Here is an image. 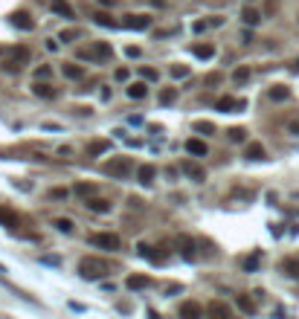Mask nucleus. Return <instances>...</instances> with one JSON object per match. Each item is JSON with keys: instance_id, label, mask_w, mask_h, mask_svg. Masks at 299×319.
I'll return each mask as SVG.
<instances>
[{"instance_id": "nucleus-40", "label": "nucleus", "mask_w": 299, "mask_h": 319, "mask_svg": "<svg viewBox=\"0 0 299 319\" xmlns=\"http://www.w3.org/2000/svg\"><path fill=\"white\" fill-rule=\"evenodd\" d=\"M171 76H174V79H186V76H189V67H186V64H174V67H171Z\"/></svg>"}, {"instance_id": "nucleus-12", "label": "nucleus", "mask_w": 299, "mask_h": 319, "mask_svg": "<svg viewBox=\"0 0 299 319\" xmlns=\"http://www.w3.org/2000/svg\"><path fill=\"white\" fill-rule=\"evenodd\" d=\"M32 93L41 96V99H53V96H55V87H53V84H44V79H35Z\"/></svg>"}, {"instance_id": "nucleus-27", "label": "nucleus", "mask_w": 299, "mask_h": 319, "mask_svg": "<svg viewBox=\"0 0 299 319\" xmlns=\"http://www.w3.org/2000/svg\"><path fill=\"white\" fill-rule=\"evenodd\" d=\"M238 311H244V314H256V302H253L250 296H238Z\"/></svg>"}, {"instance_id": "nucleus-28", "label": "nucleus", "mask_w": 299, "mask_h": 319, "mask_svg": "<svg viewBox=\"0 0 299 319\" xmlns=\"http://www.w3.org/2000/svg\"><path fill=\"white\" fill-rule=\"evenodd\" d=\"M53 226H55V229H58V232H64V235H70V232H73V226H76V223L70 221V218H55V221H53Z\"/></svg>"}, {"instance_id": "nucleus-11", "label": "nucleus", "mask_w": 299, "mask_h": 319, "mask_svg": "<svg viewBox=\"0 0 299 319\" xmlns=\"http://www.w3.org/2000/svg\"><path fill=\"white\" fill-rule=\"evenodd\" d=\"M84 206H87L90 212H99V215H108V212H110V203H108V200H102V197H96V194H93V197H87V203H84Z\"/></svg>"}, {"instance_id": "nucleus-48", "label": "nucleus", "mask_w": 299, "mask_h": 319, "mask_svg": "<svg viewBox=\"0 0 299 319\" xmlns=\"http://www.w3.org/2000/svg\"><path fill=\"white\" fill-rule=\"evenodd\" d=\"M47 50H50V53H55V50H58V41H53V38H50V41H47Z\"/></svg>"}, {"instance_id": "nucleus-23", "label": "nucleus", "mask_w": 299, "mask_h": 319, "mask_svg": "<svg viewBox=\"0 0 299 319\" xmlns=\"http://www.w3.org/2000/svg\"><path fill=\"white\" fill-rule=\"evenodd\" d=\"M96 189H99V186H96V183H76V194H79V197H93V194H96Z\"/></svg>"}, {"instance_id": "nucleus-34", "label": "nucleus", "mask_w": 299, "mask_h": 319, "mask_svg": "<svg viewBox=\"0 0 299 319\" xmlns=\"http://www.w3.org/2000/svg\"><path fill=\"white\" fill-rule=\"evenodd\" d=\"M227 136H230L233 142H244V139H247V131H244V128H230Z\"/></svg>"}, {"instance_id": "nucleus-3", "label": "nucleus", "mask_w": 299, "mask_h": 319, "mask_svg": "<svg viewBox=\"0 0 299 319\" xmlns=\"http://www.w3.org/2000/svg\"><path fill=\"white\" fill-rule=\"evenodd\" d=\"M131 168H134V162L128 157H113V160H108V162H102V171L105 174H113V177H125Z\"/></svg>"}, {"instance_id": "nucleus-10", "label": "nucleus", "mask_w": 299, "mask_h": 319, "mask_svg": "<svg viewBox=\"0 0 299 319\" xmlns=\"http://www.w3.org/2000/svg\"><path fill=\"white\" fill-rule=\"evenodd\" d=\"M136 250H139V255H142V258H148L151 264H163V261H166V255L157 253V250H154V247H148V244H139Z\"/></svg>"}, {"instance_id": "nucleus-22", "label": "nucleus", "mask_w": 299, "mask_h": 319, "mask_svg": "<svg viewBox=\"0 0 299 319\" xmlns=\"http://www.w3.org/2000/svg\"><path fill=\"white\" fill-rule=\"evenodd\" d=\"M154 174H157V168H154V165H142V168L136 171V177H139V183H142V186H148V183L154 180Z\"/></svg>"}, {"instance_id": "nucleus-32", "label": "nucleus", "mask_w": 299, "mask_h": 319, "mask_svg": "<svg viewBox=\"0 0 299 319\" xmlns=\"http://www.w3.org/2000/svg\"><path fill=\"white\" fill-rule=\"evenodd\" d=\"M192 128H195L198 133H203V136H212V133H215V125H212V122H203V119H198Z\"/></svg>"}, {"instance_id": "nucleus-37", "label": "nucleus", "mask_w": 299, "mask_h": 319, "mask_svg": "<svg viewBox=\"0 0 299 319\" xmlns=\"http://www.w3.org/2000/svg\"><path fill=\"white\" fill-rule=\"evenodd\" d=\"M32 76L35 79H50V76H53V67H50V64H41V67H35Z\"/></svg>"}, {"instance_id": "nucleus-7", "label": "nucleus", "mask_w": 299, "mask_h": 319, "mask_svg": "<svg viewBox=\"0 0 299 319\" xmlns=\"http://www.w3.org/2000/svg\"><path fill=\"white\" fill-rule=\"evenodd\" d=\"M29 47H12V50H6V58H12V61L18 64H29Z\"/></svg>"}, {"instance_id": "nucleus-44", "label": "nucleus", "mask_w": 299, "mask_h": 319, "mask_svg": "<svg viewBox=\"0 0 299 319\" xmlns=\"http://www.w3.org/2000/svg\"><path fill=\"white\" fill-rule=\"evenodd\" d=\"M218 81H221V76H218V73H209V76H206V84H218Z\"/></svg>"}, {"instance_id": "nucleus-4", "label": "nucleus", "mask_w": 299, "mask_h": 319, "mask_svg": "<svg viewBox=\"0 0 299 319\" xmlns=\"http://www.w3.org/2000/svg\"><path fill=\"white\" fill-rule=\"evenodd\" d=\"M122 27H125V29L145 32V29H151V18H148V15H128V18L122 21Z\"/></svg>"}, {"instance_id": "nucleus-46", "label": "nucleus", "mask_w": 299, "mask_h": 319, "mask_svg": "<svg viewBox=\"0 0 299 319\" xmlns=\"http://www.w3.org/2000/svg\"><path fill=\"white\" fill-rule=\"evenodd\" d=\"M206 27H209V21H198V24H192V29H195V32H203Z\"/></svg>"}, {"instance_id": "nucleus-45", "label": "nucleus", "mask_w": 299, "mask_h": 319, "mask_svg": "<svg viewBox=\"0 0 299 319\" xmlns=\"http://www.w3.org/2000/svg\"><path fill=\"white\" fill-rule=\"evenodd\" d=\"M50 197H55V200H61V197H67V191H64V189H53V191H50Z\"/></svg>"}, {"instance_id": "nucleus-50", "label": "nucleus", "mask_w": 299, "mask_h": 319, "mask_svg": "<svg viewBox=\"0 0 299 319\" xmlns=\"http://www.w3.org/2000/svg\"><path fill=\"white\" fill-rule=\"evenodd\" d=\"M294 73H299V61H297V64H294Z\"/></svg>"}, {"instance_id": "nucleus-47", "label": "nucleus", "mask_w": 299, "mask_h": 319, "mask_svg": "<svg viewBox=\"0 0 299 319\" xmlns=\"http://www.w3.org/2000/svg\"><path fill=\"white\" fill-rule=\"evenodd\" d=\"M125 55H131V58H139V47H128V50H125Z\"/></svg>"}, {"instance_id": "nucleus-38", "label": "nucleus", "mask_w": 299, "mask_h": 319, "mask_svg": "<svg viewBox=\"0 0 299 319\" xmlns=\"http://www.w3.org/2000/svg\"><path fill=\"white\" fill-rule=\"evenodd\" d=\"M259 261H262V255H259V253L250 255V258H244V270H247V273H253V270L259 267Z\"/></svg>"}, {"instance_id": "nucleus-8", "label": "nucleus", "mask_w": 299, "mask_h": 319, "mask_svg": "<svg viewBox=\"0 0 299 319\" xmlns=\"http://www.w3.org/2000/svg\"><path fill=\"white\" fill-rule=\"evenodd\" d=\"M183 174H189L195 183H203V180H206V171L200 168L198 162H192V160H189V162H183Z\"/></svg>"}, {"instance_id": "nucleus-31", "label": "nucleus", "mask_w": 299, "mask_h": 319, "mask_svg": "<svg viewBox=\"0 0 299 319\" xmlns=\"http://www.w3.org/2000/svg\"><path fill=\"white\" fill-rule=\"evenodd\" d=\"M195 55H198V58H212V55H215V47H212V44H198V47H195Z\"/></svg>"}, {"instance_id": "nucleus-43", "label": "nucleus", "mask_w": 299, "mask_h": 319, "mask_svg": "<svg viewBox=\"0 0 299 319\" xmlns=\"http://www.w3.org/2000/svg\"><path fill=\"white\" fill-rule=\"evenodd\" d=\"M41 261H44V264H53V267H58V264H61V258H55V255H53V258H50V255H44Z\"/></svg>"}, {"instance_id": "nucleus-18", "label": "nucleus", "mask_w": 299, "mask_h": 319, "mask_svg": "<svg viewBox=\"0 0 299 319\" xmlns=\"http://www.w3.org/2000/svg\"><path fill=\"white\" fill-rule=\"evenodd\" d=\"M93 21H96L99 27H108V29H116V27H122V24H119V21H113L108 12H96V15H93Z\"/></svg>"}, {"instance_id": "nucleus-26", "label": "nucleus", "mask_w": 299, "mask_h": 319, "mask_svg": "<svg viewBox=\"0 0 299 319\" xmlns=\"http://www.w3.org/2000/svg\"><path fill=\"white\" fill-rule=\"evenodd\" d=\"M282 273H288L291 279H299V261H294V258L282 261Z\"/></svg>"}, {"instance_id": "nucleus-21", "label": "nucleus", "mask_w": 299, "mask_h": 319, "mask_svg": "<svg viewBox=\"0 0 299 319\" xmlns=\"http://www.w3.org/2000/svg\"><path fill=\"white\" fill-rule=\"evenodd\" d=\"M177 244L183 247V258H189V261L195 258V241H192V238H186V235H180V238H177Z\"/></svg>"}, {"instance_id": "nucleus-25", "label": "nucleus", "mask_w": 299, "mask_h": 319, "mask_svg": "<svg viewBox=\"0 0 299 319\" xmlns=\"http://www.w3.org/2000/svg\"><path fill=\"white\" fill-rule=\"evenodd\" d=\"M53 12L61 18H73V9L67 6V0H53Z\"/></svg>"}, {"instance_id": "nucleus-39", "label": "nucleus", "mask_w": 299, "mask_h": 319, "mask_svg": "<svg viewBox=\"0 0 299 319\" xmlns=\"http://www.w3.org/2000/svg\"><path fill=\"white\" fill-rule=\"evenodd\" d=\"M174 99H177V90H174V87H168V90H163V93H160V105H171Z\"/></svg>"}, {"instance_id": "nucleus-2", "label": "nucleus", "mask_w": 299, "mask_h": 319, "mask_svg": "<svg viewBox=\"0 0 299 319\" xmlns=\"http://www.w3.org/2000/svg\"><path fill=\"white\" fill-rule=\"evenodd\" d=\"M87 241H90L93 247H99V250H108V253H116V250L122 247L119 235H113V232H93Z\"/></svg>"}, {"instance_id": "nucleus-42", "label": "nucleus", "mask_w": 299, "mask_h": 319, "mask_svg": "<svg viewBox=\"0 0 299 319\" xmlns=\"http://www.w3.org/2000/svg\"><path fill=\"white\" fill-rule=\"evenodd\" d=\"M73 38H76V29H64L58 35V41H73Z\"/></svg>"}, {"instance_id": "nucleus-33", "label": "nucleus", "mask_w": 299, "mask_h": 319, "mask_svg": "<svg viewBox=\"0 0 299 319\" xmlns=\"http://www.w3.org/2000/svg\"><path fill=\"white\" fill-rule=\"evenodd\" d=\"M209 314H212V317H230V308H227V305H221V302H212V305H209Z\"/></svg>"}, {"instance_id": "nucleus-15", "label": "nucleus", "mask_w": 299, "mask_h": 319, "mask_svg": "<svg viewBox=\"0 0 299 319\" xmlns=\"http://www.w3.org/2000/svg\"><path fill=\"white\" fill-rule=\"evenodd\" d=\"M113 55V47L108 41H96L93 44V58H110Z\"/></svg>"}, {"instance_id": "nucleus-35", "label": "nucleus", "mask_w": 299, "mask_h": 319, "mask_svg": "<svg viewBox=\"0 0 299 319\" xmlns=\"http://www.w3.org/2000/svg\"><path fill=\"white\" fill-rule=\"evenodd\" d=\"M247 79H250V70H247V67H238V70L233 73V81H235V84H244Z\"/></svg>"}, {"instance_id": "nucleus-19", "label": "nucleus", "mask_w": 299, "mask_h": 319, "mask_svg": "<svg viewBox=\"0 0 299 319\" xmlns=\"http://www.w3.org/2000/svg\"><path fill=\"white\" fill-rule=\"evenodd\" d=\"M128 96H131V99H145V96H148L145 79H142V81H134V84H128Z\"/></svg>"}, {"instance_id": "nucleus-16", "label": "nucleus", "mask_w": 299, "mask_h": 319, "mask_svg": "<svg viewBox=\"0 0 299 319\" xmlns=\"http://www.w3.org/2000/svg\"><path fill=\"white\" fill-rule=\"evenodd\" d=\"M186 151L195 157H206V142L203 139H186Z\"/></svg>"}, {"instance_id": "nucleus-36", "label": "nucleus", "mask_w": 299, "mask_h": 319, "mask_svg": "<svg viewBox=\"0 0 299 319\" xmlns=\"http://www.w3.org/2000/svg\"><path fill=\"white\" fill-rule=\"evenodd\" d=\"M139 76H142L145 81H157V79H160V73H157L154 67H142V70H139Z\"/></svg>"}, {"instance_id": "nucleus-14", "label": "nucleus", "mask_w": 299, "mask_h": 319, "mask_svg": "<svg viewBox=\"0 0 299 319\" xmlns=\"http://www.w3.org/2000/svg\"><path fill=\"white\" fill-rule=\"evenodd\" d=\"M125 285H128V290H145V287H151V279L148 276H128Z\"/></svg>"}, {"instance_id": "nucleus-30", "label": "nucleus", "mask_w": 299, "mask_h": 319, "mask_svg": "<svg viewBox=\"0 0 299 319\" xmlns=\"http://www.w3.org/2000/svg\"><path fill=\"white\" fill-rule=\"evenodd\" d=\"M61 70H64V76H67V79H82V76H84V70H82L79 64H64Z\"/></svg>"}, {"instance_id": "nucleus-17", "label": "nucleus", "mask_w": 299, "mask_h": 319, "mask_svg": "<svg viewBox=\"0 0 299 319\" xmlns=\"http://www.w3.org/2000/svg\"><path fill=\"white\" fill-rule=\"evenodd\" d=\"M244 157L247 160H265V145H262V142H250V145L244 148Z\"/></svg>"}, {"instance_id": "nucleus-51", "label": "nucleus", "mask_w": 299, "mask_h": 319, "mask_svg": "<svg viewBox=\"0 0 299 319\" xmlns=\"http://www.w3.org/2000/svg\"><path fill=\"white\" fill-rule=\"evenodd\" d=\"M0 273H9V270H6V267H3V264H0Z\"/></svg>"}, {"instance_id": "nucleus-1", "label": "nucleus", "mask_w": 299, "mask_h": 319, "mask_svg": "<svg viewBox=\"0 0 299 319\" xmlns=\"http://www.w3.org/2000/svg\"><path fill=\"white\" fill-rule=\"evenodd\" d=\"M79 276L82 279H102V276H108V264L93 258V255H87V258L79 261Z\"/></svg>"}, {"instance_id": "nucleus-49", "label": "nucleus", "mask_w": 299, "mask_h": 319, "mask_svg": "<svg viewBox=\"0 0 299 319\" xmlns=\"http://www.w3.org/2000/svg\"><path fill=\"white\" fill-rule=\"evenodd\" d=\"M102 6H116V0H99Z\"/></svg>"}, {"instance_id": "nucleus-6", "label": "nucleus", "mask_w": 299, "mask_h": 319, "mask_svg": "<svg viewBox=\"0 0 299 319\" xmlns=\"http://www.w3.org/2000/svg\"><path fill=\"white\" fill-rule=\"evenodd\" d=\"M0 226H6V229H15V232H18V226H21L18 212H12V209H3V206H0Z\"/></svg>"}, {"instance_id": "nucleus-24", "label": "nucleus", "mask_w": 299, "mask_h": 319, "mask_svg": "<svg viewBox=\"0 0 299 319\" xmlns=\"http://www.w3.org/2000/svg\"><path fill=\"white\" fill-rule=\"evenodd\" d=\"M108 148H110V142H108V139H99V142H90V145H87V154L96 157V154H105Z\"/></svg>"}, {"instance_id": "nucleus-41", "label": "nucleus", "mask_w": 299, "mask_h": 319, "mask_svg": "<svg viewBox=\"0 0 299 319\" xmlns=\"http://www.w3.org/2000/svg\"><path fill=\"white\" fill-rule=\"evenodd\" d=\"M128 76H131V73H128L125 67H119V70H116V81H128Z\"/></svg>"}, {"instance_id": "nucleus-5", "label": "nucleus", "mask_w": 299, "mask_h": 319, "mask_svg": "<svg viewBox=\"0 0 299 319\" xmlns=\"http://www.w3.org/2000/svg\"><path fill=\"white\" fill-rule=\"evenodd\" d=\"M244 107H247V102L244 99H233V96H224L215 105V110H224V113H235V110H244Z\"/></svg>"}, {"instance_id": "nucleus-13", "label": "nucleus", "mask_w": 299, "mask_h": 319, "mask_svg": "<svg viewBox=\"0 0 299 319\" xmlns=\"http://www.w3.org/2000/svg\"><path fill=\"white\" fill-rule=\"evenodd\" d=\"M177 314H180L183 319H198L200 314H203V311H200V305H195V302H183Z\"/></svg>"}, {"instance_id": "nucleus-9", "label": "nucleus", "mask_w": 299, "mask_h": 319, "mask_svg": "<svg viewBox=\"0 0 299 319\" xmlns=\"http://www.w3.org/2000/svg\"><path fill=\"white\" fill-rule=\"evenodd\" d=\"M9 24H12V27H18V29H32V27H35V21L27 15V12H15V15L9 18Z\"/></svg>"}, {"instance_id": "nucleus-29", "label": "nucleus", "mask_w": 299, "mask_h": 319, "mask_svg": "<svg viewBox=\"0 0 299 319\" xmlns=\"http://www.w3.org/2000/svg\"><path fill=\"white\" fill-rule=\"evenodd\" d=\"M288 96H291V90H288V87H282V84L270 87V99H273V102H285Z\"/></svg>"}, {"instance_id": "nucleus-20", "label": "nucleus", "mask_w": 299, "mask_h": 319, "mask_svg": "<svg viewBox=\"0 0 299 319\" xmlns=\"http://www.w3.org/2000/svg\"><path fill=\"white\" fill-rule=\"evenodd\" d=\"M241 21H244V24H247V27H256V24H259V21H262V12H256V9H253V6H247V9H244V12H241Z\"/></svg>"}]
</instances>
